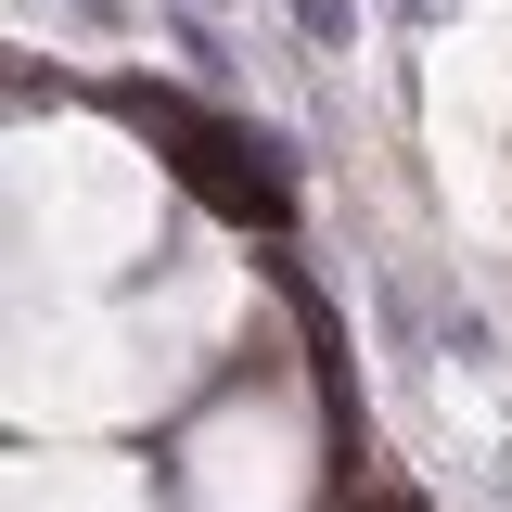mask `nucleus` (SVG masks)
Segmentation results:
<instances>
[{
    "label": "nucleus",
    "instance_id": "nucleus-7",
    "mask_svg": "<svg viewBox=\"0 0 512 512\" xmlns=\"http://www.w3.org/2000/svg\"><path fill=\"white\" fill-rule=\"evenodd\" d=\"M205 13H231V0H205Z\"/></svg>",
    "mask_w": 512,
    "mask_h": 512
},
{
    "label": "nucleus",
    "instance_id": "nucleus-4",
    "mask_svg": "<svg viewBox=\"0 0 512 512\" xmlns=\"http://www.w3.org/2000/svg\"><path fill=\"white\" fill-rule=\"evenodd\" d=\"M295 39H308V52H346V39H359V0H295Z\"/></svg>",
    "mask_w": 512,
    "mask_h": 512
},
{
    "label": "nucleus",
    "instance_id": "nucleus-3",
    "mask_svg": "<svg viewBox=\"0 0 512 512\" xmlns=\"http://www.w3.org/2000/svg\"><path fill=\"white\" fill-rule=\"evenodd\" d=\"M436 346H448V359H500V333H487V308H461V295H436Z\"/></svg>",
    "mask_w": 512,
    "mask_h": 512
},
{
    "label": "nucleus",
    "instance_id": "nucleus-5",
    "mask_svg": "<svg viewBox=\"0 0 512 512\" xmlns=\"http://www.w3.org/2000/svg\"><path fill=\"white\" fill-rule=\"evenodd\" d=\"M384 13H397V26H448V0H384Z\"/></svg>",
    "mask_w": 512,
    "mask_h": 512
},
{
    "label": "nucleus",
    "instance_id": "nucleus-2",
    "mask_svg": "<svg viewBox=\"0 0 512 512\" xmlns=\"http://www.w3.org/2000/svg\"><path fill=\"white\" fill-rule=\"evenodd\" d=\"M167 52H180L205 90H231V52H218V13H205V0H180V13H167Z\"/></svg>",
    "mask_w": 512,
    "mask_h": 512
},
{
    "label": "nucleus",
    "instance_id": "nucleus-1",
    "mask_svg": "<svg viewBox=\"0 0 512 512\" xmlns=\"http://www.w3.org/2000/svg\"><path fill=\"white\" fill-rule=\"evenodd\" d=\"M128 116L154 128V154L180 167L218 218H244V231H269V244H295V141L282 128H244V116H205V103H180V90H128Z\"/></svg>",
    "mask_w": 512,
    "mask_h": 512
},
{
    "label": "nucleus",
    "instance_id": "nucleus-6",
    "mask_svg": "<svg viewBox=\"0 0 512 512\" xmlns=\"http://www.w3.org/2000/svg\"><path fill=\"white\" fill-rule=\"evenodd\" d=\"M64 13H77V26H116V13H128V0H64Z\"/></svg>",
    "mask_w": 512,
    "mask_h": 512
}]
</instances>
